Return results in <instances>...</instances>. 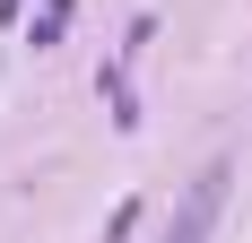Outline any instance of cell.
Segmentation results:
<instances>
[{"label":"cell","instance_id":"7a4b0ae2","mask_svg":"<svg viewBox=\"0 0 252 243\" xmlns=\"http://www.w3.org/2000/svg\"><path fill=\"white\" fill-rule=\"evenodd\" d=\"M61 26H70V0H44V18H35V52L61 44Z\"/></svg>","mask_w":252,"mask_h":243},{"label":"cell","instance_id":"6da1fadb","mask_svg":"<svg viewBox=\"0 0 252 243\" xmlns=\"http://www.w3.org/2000/svg\"><path fill=\"white\" fill-rule=\"evenodd\" d=\"M226 182H235V165H226V156H218V165H200V182L183 191V209H174V226H165V243H209V235H218Z\"/></svg>","mask_w":252,"mask_h":243},{"label":"cell","instance_id":"3957f363","mask_svg":"<svg viewBox=\"0 0 252 243\" xmlns=\"http://www.w3.org/2000/svg\"><path fill=\"white\" fill-rule=\"evenodd\" d=\"M9 9H18V0H0V18H9Z\"/></svg>","mask_w":252,"mask_h":243}]
</instances>
